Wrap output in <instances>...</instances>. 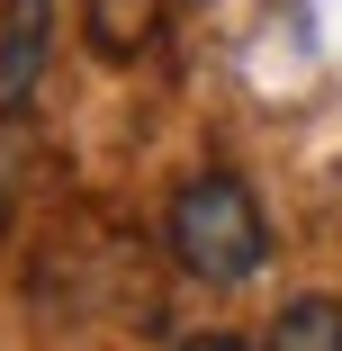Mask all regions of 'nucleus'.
Instances as JSON below:
<instances>
[{"label": "nucleus", "instance_id": "5", "mask_svg": "<svg viewBox=\"0 0 342 351\" xmlns=\"http://www.w3.org/2000/svg\"><path fill=\"white\" fill-rule=\"evenodd\" d=\"M180 351H252V342H234V333H189Z\"/></svg>", "mask_w": 342, "mask_h": 351}, {"label": "nucleus", "instance_id": "3", "mask_svg": "<svg viewBox=\"0 0 342 351\" xmlns=\"http://www.w3.org/2000/svg\"><path fill=\"white\" fill-rule=\"evenodd\" d=\"M162 10L171 0H82V45L99 63H135V54H154Z\"/></svg>", "mask_w": 342, "mask_h": 351}, {"label": "nucleus", "instance_id": "1", "mask_svg": "<svg viewBox=\"0 0 342 351\" xmlns=\"http://www.w3.org/2000/svg\"><path fill=\"white\" fill-rule=\"evenodd\" d=\"M162 243L180 261V279L198 289H243L270 252V226H261V198L243 171H189L162 207Z\"/></svg>", "mask_w": 342, "mask_h": 351}, {"label": "nucleus", "instance_id": "4", "mask_svg": "<svg viewBox=\"0 0 342 351\" xmlns=\"http://www.w3.org/2000/svg\"><path fill=\"white\" fill-rule=\"evenodd\" d=\"M270 351H342V298H289L270 324Z\"/></svg>", "mask_w": 342, "mask_h": 351}, {"label": "nucleus", "instance_id": "2", "mask_svg": "<svg viewBox=\"0 0 342 351\" xmlns=\"http://www.w3.org/2000/svg\"><path fill=\"white\" fill-rule=\"evenodd\" d=\"M54 45V0H0V117H27Z\"/></svg>", "mask_w": 342, "mask_h": 351}]
</instances>
